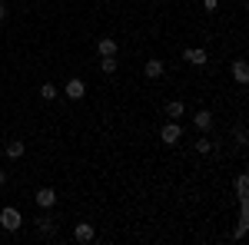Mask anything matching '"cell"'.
Segmentation results:
<instances>
[{
    "mask_svg": "<svg viewBox=\"0 0 249 245\" xmlns=\"http://www.w3.org/2000/svg\"><path fill=\"white\" fill-rule=\"evenodd\" d=\"M3 186H7V172L0 169V189H3Z\"/></svg>",
    "mask_w": 249,
    "mask_h": 245,
    "instance_id": "obj_21",
    "label": "cell"
},
{
    "mask_svg": "<svg viewBox=\"0 0 249 245\" xmlns=\"http://www.w3.org/2000/svg\"><path fill=\"white\" fill-rule=\"evenodd\" d=\"M116 66H120L116 57H100V70H103V73H116Z\"/></svg>",
    "mask_w": 249,
    "mask_h": 245,
    "instance_id": "obj_16",
    "label": "cell"
},
{
    "mask_svg": "<svg viewBox=\"0 0 249 245\" xmlns=\"http://www.w3.org/2000/svg\"><path fill=\"white\" fill-rule=\"evenodd\" d=\"M7 20V0H0V23Z\"/></svg>",
    "mask_w": 249,
    "mask_h": 245,
    "instance_id": "obj_20",
    "label": "cell"
},
{
    "mask_svg": "<svg viewBox=\"0 0 249 245\" xmlns=\"http://www.w3.org/2000/svg\"><path fill=\"white\" fill-rule=\"evenodd\" d=\"M53 232H57V219H53V215H40L37 219V235H47V239H50Z\"/></svg>",
    "mask_w": 249,
    "mask_h": 245,
    "instance_id": "obj_8",
    "label": "cell"
},
{
    "mask_svg": "<svg viewBox=\"0 0 249 245\" xmlns=\"http://www.w3.org/2000/svg\"><path fill=\"white\" fill-rule=\"evenodd\" d=\"M160 139H163L166 146H176V143L183 139V126H179V119H170V123L160 130Z\"/></svg>",
    "mask_w": 249,
    "mask_h": 245,
    "instance_id": "obj_3",
    "label": "cell"
},
{
    "mask_svg": "<svg viewBox=\"0 0 249 245\" xmlns=\"http://www.w3.org/2000/svg\"><path fill=\"white\" fill-rule=\"evenodd\" d=\"M73 239H77L80 245H90V242L96 239V229L90 226V222H80V226L73 229Z\"/></svg>",
    "mask_w": 249,
    "mask_h": 245,
    "instance_id": "obj_6",
    "label": "cell"
},
{
    "mask_svg": "<svg viewBox=\"0 0 249 245\" xmlns=\"http://www.w3.org/2000/svg\"><path fill=\"white\" fill-rule=\"evenodd\" d=\"M163 73H166V63H163V60H150V63L143 66V76H146V80H160Z\"/></svg>",
    "mask_w": 249,
    "mask_h": 245,
    "instance_id": "obj_9",
    "label": "cell"
},
{
    "mask_svg": "<svg viewBox=\"0 0 249 245\" xmlns=\"http://www.w3.org/2000/svg\"><path fill=\"white\" fill-rule=\"evenodd\" d=\"M193 149L199 152V156H210V152L216 149V146H213V139H210V136H206V132H203V136H199V139H196V143H193Z\"/></svg>",
    "mask_w": 249,
    "mask_h": 245,
    "instance_id": "obj_13",
    "label": "cell"
},
{
    "mask_svg": "<svg viewBox=\"0 0 249 245\" xmlns=\"http://www.w3.org/2000/svg\"><path fill=\"white\" fill-rule=\"evenodd\" d=\"M116 50H120V43L113 37H100L96 40V53L100 57H116Z\"/></svg>",
    "mask_w": 249,
    "mask_h": 245,
    "instance_id": "obj_7",
    "label": "cell"
},
{
    "mask_svg": "<svg viewBox=\"0 0 249 245\" xmlns=\"http://www.w3.org/2000/svg\"><path fill=\"white\" fill-rule=\"evenodd\" d=\"M183 60H186L190 66H206V63H210V57H206L203 47H186V50H183Z\"/></svg>",
    "mask_w": 249,
    "mask_h": 245,
    "instance_id": "obj_4",
    "label": "cell"
},
{
    "mask_svg": "<svg viewBox=\"0 0 249 245\" xmlns=\"http://www.w3.org/2000/svg\"><path fill=\"white\" fill-rule=\"evenodd\" d=\"M236 143H239V146H246V130H243V126L236 130Z\"/></svg>",
    "mask_w": 249,
    "mask_h": 245,
    "instance_id": "obj_18",
    "label": "cell"
},
{
    "mask_svg": "<svg viewBox=\"0 0 249 245\" xmlns=\"http://www.w3.org/2000/svg\"><path fill=\"white\" fill-rule=\"evenodd\" d=\"M3 152H7V159H20V156L27 152V143H23V139H10V143L3 146Z\"/></svg>",
    "mask_w": 249,
    "mask_h": 245,
    "instance_id": "obj_12",
    "label": "cell"
},
{
    "mask_svg": "<svg viewBox=\"0 0 249 245\" xmlns=\"http://www.w3.org/2000/svg\"><path fill=\"white\" fill-rule=\"evenodd\" d=\"M60 93L67 96V99H83V96H87V83H83L80 76H70V80L63 83V90H60Z\"/></svg>",
    "mask_w": 249,
    "mask_h": 245,
    "instance_id": "obj_2",
    "label": "cell"
},
{
    "mask_svg": "<svg viewBox=\"0 0 249 245\" xmlns=\"http://www.w3.org/2000/svg\"><path fill=\"white\" fill-rule=\"evenodd\" d=\"M0 226H3V232H20V226H23V215H20V209L7 206L3 212H0Z\"/></svg>",
    "mask_w": 249,
    "mask_h": 245,
    "instance_id": "obj_1",
    "label": "cell"
},
{
    "mask_svg": "<svg viewBox=\"0 0 249 245\" xmlns=\"http://www.w3.org/2000/svg\"><path fill=\"white\" fill-rule=\"evenodd\" d=\"M232 80H236L239 86H246V83H249V66H246V60H236V63H232Z\"/></svg>",
    "mask_w": 249,
    "mask_h": 245,
    "instance_id": "obj_11",
    "label": "cell"
},
{
    "mask_svg": "<svg viewBox=\"0 0 249 245\" xmlns=\"http://www.w3.org/2000/svg\"><path fill=\"white\" fill-rule=\"evenodd\" d=\"M57 93H60V86H53V83H43V86H40V99H43V103L57 99Z\"/></svg>",
    "mask_w": 249,
    "mask_h": 245,
    "instance_id": "obj_15",
    "label": "cell"
},
{
    "mask_svg": "<svg viewBox=\"0 0 249 245\" xmlns=\"http://www.w3.org/2000/svg\"><path fill=\"white\" fill-rule=\"evenodd\" d=\"M193 126H196L199 132H210L213 130V113L210 110H199V113L193 116Z\"/></svg>",
    "mask_w": 249,
    "mask_h": 245,
    "instance_id": "obj_10",
    "label": "cell"
},
{
    "mask_svg": "<svg viewBox=\"0 0 249 245\" xmlns=\"http://www.w3.org/2000/svg\"><path fill=\"white\" fill-rule=\"evenodd\" d=\"M246 192H249V179H246V176H239V179H236V196L246 199Z\"/></svg>",
    "mask_w": 249,
    "mask_h": 245,
    "instance_id": "obj_17",
    "label": "cell"
},
{
    "mask_svg": "<svg viewBox=\"0 0 249 245\" xmlns=\"http://www.w3.org/2000/svg\"><path fill=\"white\" fill-rule=\"evenodd\" d=\"M183 113H186L183 99H170V103H166V116H170V119H179Z\"/></svg>",
    "mask_w": 249,
    "mask_h": 245,
    "instance_id": "obj_14",
    "label": "cell"
},
{
    "mask_svg": "<svg viewBox=\"0 0 249 245\" xmlns=\"http://www.w3.org/2000/svg\"><path fill=\"white\" fill-rule=\"evenodd\" d=\"M203 7H206V10L213 14V10H219V0H203Z\"/></svg>",
    "mask_w": 249,
    "mask_h": 245,
    "instance_id": "obj_19",
    "label": "cell"
},
{
    "mask_svg": "<svg viewBox=\"0 0 249 245\" xmlns=\"http://www.w3.org/2000/svg\"><path fill=\"white\" fill-rule=\"evenodd\" d=\"M34 202H37L40 209H53L57 206V192L50 186H43V189H37V196H34Z\"/></svg>",
    "mask_w": 249,
    "mask_h": 245,
    "instance_id": "obj_5",
    "label": "cell"
}]
</instances>
